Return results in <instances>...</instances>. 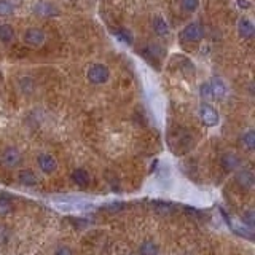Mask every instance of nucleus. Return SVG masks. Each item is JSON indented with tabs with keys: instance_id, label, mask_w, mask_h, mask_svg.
Masks as SVG:
<instances>
[{
	"instance_id": "obj_1",
	"label": "nucleus",
	"mask_w": 255,
	"mask_h": 255,
	"mask_svg": "<svg viewBox=\"0 0 255 255\" xmlns=\"http://www.w3.org/2000/svg\"><path fill=\"white\" fill-rule=\"evenodd\" d=\"M86 79L89 80V83H93V85H104L110 79V69L105 66V64L94 62V64H91L89 69H88Z\"/></svg>"
},
{
	"instance_id": "obj_2",
	"label": "nucleus",
	"mask_w": 255,
	"mask_h": 255,
	"mask_svg": "<svg viewBox=\"0 0 255 255\" xmlns=\"http://www.w3.org/2000/svg\"><path fill=\"white\" fill-rule=\"evenodd\" d=\"M32 13L39 18H54L59 16V8L58 5H54L53 2H48V0H39L32 5Z\"/></svg>"
},
{
	"instance_id": "obj_3",
	"label": "nucleus",
	"mask_w": 255,
	"mask_h": 255,
	"mask_svg": "<svg viewBox=\"0 0 255 255\" xmlns=\"http://www.w3.org/2000/svg\"><path fill=\"white\" fill-rule=\"evenodd\" d=\"M23 42L32 48H40L46 42V34L42 29H39V27H29L23 34Z\"/></svg>"
},
{
	"instance_id": "obj_4",
	"label": "nucleus",
	"mask_w": 255,
	"mask_h": 255,
	"mask_svg": "<svg viewBox=\"0 0 255 255\" xmlns=\"http://www.w3.org/2000/svg\"><path fill=\"white\" fill-rule=\"evenodd\" d=\"M204 37V29L203 26L198 23V21H193V23H188L180 32V40L182 42H200Z\"/></svg>"
},
{
	"instance_id": "obj_5",
	"label": "nucleus",
	"mask_w": 255,
	"mask_h": 255,
	"mask_svg": "<svg viewBox=\"0 0 255 255\" xmlns=\"http://www.w3.org/2000/svg\"><path fill=\"white\" fill-rule=\"evenodd\" d=\"M2 163L10 169H16L23 165V153H21L16 147H6L0 155Z\"/></svg>"
},
{
	"instance_id": "obj_6",
	"label": "nucleus",
	"mask_w": 255,
	"mask_h": 255,
	"mask_svg": "<svg viewBox=\"0 0 255 255\" xmlns=\"http://www.w3.org/2000/svg\"><path fill=\"white\" fill-rule=\"evenodd\" d=\"M198 115H200L201 122L206 126H209V128L217 126L218 120H220V118H218V112L214 107H212V105H209L206 102H203L200 105V109H198Z\"/></svg>"
},
{
	"instance_id": "obj_7",
	"label": "nucleus",
	"mask_w": 255,
	"mask_h": 255,
	"mask_svg": "<svg viewBox=\"0 0 255 255\" xmlns=\"http://www.w3.org/2000/svg\"><path fill=\"white\" fill-rule=\"evenodd\" d=\"M37 165H39V169L43 174H54L56 169H58V160H56L51 153H39L37 157Z\"/></svg>"
},
{
	"instance_id": "obj_8",
	"label": "nucleus",
	"mask_w": 255,
	"mask_h": 255,
	"mask_svg": "<svg viewBox=\"0 0 255 255\" xmlns=\"http://www.w3.org/2000/svg\"><path fill=\"white\" fill-rule=\"evenodd\" d=\"M236 182L243 188L249 190L255 185V175L252 171H249V169H239L236 172Z\"/></svg>"
},
{
	"instance_id": "obj_9",
	"label": "nucleus",
	"mask_w": 255,
	"mask_h": 255,
	"mask_svg": "<svg viewBox=\"0 0 255 255\" xmlns=\"http://www.w3.org/2000/svg\"><path fill=\"white\" fill-rule=\"evenodd\" d=\"M238 34L241 39H246V40L252 39L255 34V27L252 24V21L247 18H241L238 21Z\"/></svg>"
},
{
	"instance_id": "obj_10",
	"label": "nucleus",
	"mask_w": 255,
	"mask_h": 255,
	"mask_svg": "<svg viewBox=\"0 0 255 255\" xmlns=\"http://www.w3.org/2000/svg\"><path fill=\"white\" fill-rule=\"evenodd\" d=\"M228 225L233 228V231L238 233L239 236H244L247 239H252L254 235H252V228H249V226H246L241 220H236V218H233V217H228Z\"/></svg>"
},
{
	"instance_id": "obj_11",
	"label": "nucleus",
	"mask_w": 255,
	"mask_h": 255,
	"mask_svg": "<svg viewBox=\"0 0 255 255\" xmlns=\"http://www.w3.org/2000/svg\"><path fill=\"white\" fill-rule=\"evenodd\" d=\"M18 180L21 185L24 187H34L37 185V175H35V172L32 171V169L26 168V169H21V171L18 172Z\"/></svg>"
},
{
	"instance_id": "obj_12",
	"label": "nucleus",
	"mask_w": 255,
	"mask_h": 255,
	"mask_svg": "<svg viewBox=\"0 0 255 255\" xmlns=\"http://www.w3.org/2000/svg\"><path fill=\"white\" fill-rule=\"evenodd\" d=\"M70 180H72L75 185H79V187H86L89 183V174H88L86 169L77 168L72 171V174H70Z\"/></svg>"
},
{
	"instance_id": "obj_13",
	"label": "nucleus",
	"mask_w": 255,
	"mask_h": 255,
	"mask_svg": "<svg viewBox=\"0 0 255 255\" xmlns=\"http://www.w3.org/2000/svg\"><path fill=\"white\" fill-rule=\"evenodd\" d=\"M222 166L225 171H236L241 168V158L236 153H225L222 157Z\"/></svg>"
},
{
	"instance_id": "obj_14",
	"label": "nucleus",
	"mask_w": 255,
	"mask_h": 255,
	"mask_svg": "<svg viewBox=\"0 0 255 255\" xmlns=\"http://www.w3.org/2000/svg\"><path fill=\"white\" fill-rule=\"evenodd\" d=\"M211 91H212V97H215V99H222L226 96V85L223 83L222 79H218V77H214L211 82Z\"/></svg>"
},
{
	"instance_id": "obj_15",
	"label": "nucleus",
	"mask_w": 255,
	"mask_h": 255,
	"mask_svg": "<svg viewBox=\"0 0 255 255\" xmlns=\"http://www.w3.org/2000/svg\"><path fill=\"white\" fill-rule=\"evenodd\" d=\"M152 27H153V32L157 34L158 37H165V35L169 34V26L166 23V19H163L158 15L152 19Z\"/></svg>"
},
{
	"instance_id": "obj_16",
	"label": "nucleus",
	"mask_w": 255,
	"mask_h": 255,
	"mask_svg": "<svg viewBox=\"0 0 255 255\" xmlns=\"http://www.w3.org/2000/svg\"><path fill=\"white\" fill-rule=\"evenodd\" d=\"M15 37H16L15 29H13L10 24L0 23V42H2V43L8 45V43H11L13 40H15Z\"/></svg>"
},
{
	"instance_id": "obj_17",
	"label": "nucleus",
	"mask_w": 255,
	"mask_h": 255,
	"mask_svg": "<svg viewBox=\"0 0 255 255\" xmlns=\"http://www.w3.org/2000/svg\"><path fill=\"white\" fill-rule=\"evenodd\" d=\"M158 254H160V246L152 239H147L139 246V255H158Z\"/></svg>"
},
{
	"instance_id": "obj_18",
	"label": "nucleus",
	"mask_w": 255,
	"mask_h": 255,
	"mask_svg": "<svg viewBox=\"0 0 255 255\" xmlns=\"http://www.w3.org/2000/svg\"><path fill=\"white\" fill-rule=\"evenodd\" d=\"M241 144L246 148V150L252 152L255 148V132L254 129H247L243 136H241Z\"/></svg>"
},
{
	"instance_id": "obj_19",
	"label": "nucleus",
	"mask_w": 255,
	"mask_h": 255,
	"mask_svg": "<svg viewBox=\"0 0 255 255\" xmlns=\"http://www.w3.org/2000/svg\"><path fill=\"white\" fill-rule=\"evenodd\" d=\"M198 6H200V0H180V8L183 13H195L198 10Z\"/></svg>"
},
{
	"instance_id": "obj_20",
	"label": "nucleus",
	"mask_w": 255,
	"mask_h": 255,
	"mask_svg": "<svg viewBox=\"0 0 255 255\" xmlns=\"http://www.w3.org/2000/svg\"><path fill=\"white\" fill-rule=\"evenodd\" d=\"M13 208L11 198L6 193H0V214H8Z\"/></svg>"
},
{
	"instance_id": "obj_21",
	"label": "nucleus",
	"mask_w": 255,
	"mask_h": 255,
	"mask_svg": "<svg viewBox=\"0 0 255 255\" xmlns=\"http://www.w3.org/2000/svg\"><path fill=\"white\" fill-rule=\"evenodd\" d=\"M15 13V5L10 0H0V16H11Z\"/></svg>"
},
{
	"instance_id": "obj_22",
	"label": "nucleus",
	"mask_w": 255,
	"mask_h": 255,
	"mask_svg": "<svg viewBox=\"0 0 255 255\" xmlns=\"http://www.w3.org/2000/svg\"><path fill=\"white\" fill-rule=\"evenodd\" d=\"M113 34H115L117 37L123 42V43L132 45V34L129 31H126V29H117V31H113Z\"/></svg>"
},
{
	"instance_id": "obj_23",
	"label": "nucleus",
	"mask_w": 255,
	"mask_h": 255,
	"mask_svg": "<svg viewBox=\"0 0 255 255\" xmlns=\"http://www.w3.org/2000/svg\"><path fill=\"white\" fill-rule=\"evenodd\" d=\"M243 222L246 226H249V228H254L255 225V211L254 209H247L244 214H243Z\"/></svg>"
},
{
	"instance_id": "obj_24",
	"label": "nucleus",
	"mask_w": 255,
	"mask_h": 255,
	"mask_svg": "<svg viewBox=\"0 0 255 255\" xmlns=\"http://www.w3.org/2000/svg\"><path fill=\"white\" fill-rule=\"evenodd\" d=\"M200 94H201L203 99H214V97H212V91H211L209 82L208 83H203L201 86H200Z\"/></svg>"
},
{
	"instance_id": "obj_25",
	"label": "nucleus",
	"mask_w": 255,
	"mask_h": 255,
	"mask_svg": "<svg viewBox=\"0 0 255 255\" xmlns=\"http://www.w3.org/2000/svg\"><path fill=\"white\" fill-rule=\"evenodd\" d=\"M53 255H74V251L69 246H59L54 249Z\"/></svg>"
},
{
	"instance_id": "obj_26",
	"label": "nucleus",
	"mask_w": 255,
	"mask_h": 255,
	"mask_svg": "<svg viewBox=\"0 0 255 255\" xmlns=\"http://www.w3.org/2000/svg\"><path fill=\"white\" fill-rule=\"evenodd\" d=\"M8 238H10L8 230H6L5 226H0V244L6 243V241H8Z\"/></svg>"
},
{
	"instance_id": "obj_27",
	"label": "nucleus",
	"mask_w": 255,
	"mask_h": 255,
	"mask_svg": "<svg viewBox=\"0 0 255 255\" xmlns=\"http://www.w3.org/2000/svg\"><path fill=\"white\" fill-rule=\"evenodd\" d=\"M238 6L243 10H247V8H251V3L247 2V0H238Z\"/></svg>"
},
{
	"instance_id": "obj_28",
	"label": "nucleus",
	"mask_w": 255,
	"mask_h": 255,
	"mask_svg": "<svg viewBox=\"0 0 255 255\" xmlns=\"http://www.w3.org/2000/svg\"><path fill=\"white\" fill-rule=\"evenodd\" d=\"M67 2H77V0H67Z\"/></svg>"
}]
</instances>
